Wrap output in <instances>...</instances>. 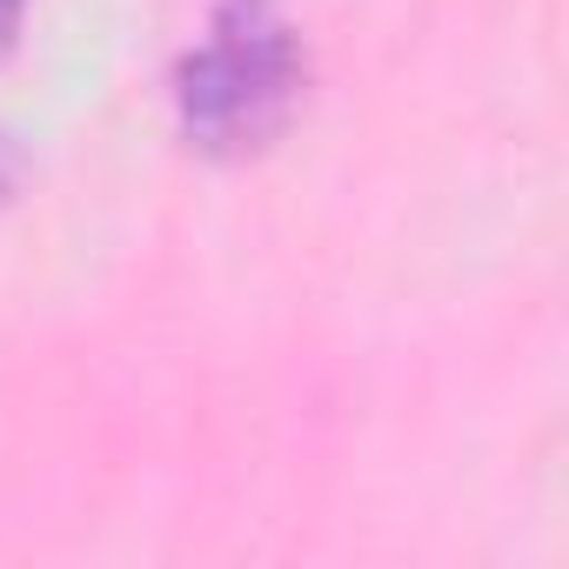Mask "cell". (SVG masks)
Segmentation results:
<instances>
[{"mask_svg":"<svg viewBox=\"0 0 569 569\" xmlns=\"http://www.w3.org/2000/svg\"><path fill=\"white\" fill-rule=\"evenodd\" d=\"M309 94V41L281 0H214L174 61V121L214 161L261 154Z\"/></svg>","mask_w":569,"mask_h":569,"instance_id":"6da1fadb","label":"cell"},{"mask_svg":"<svg viewBox=\"0 0 569 569\" xmlns=\"http://www.w3.org/2000/svg\"><path fill=\"white\" fill-rule=\"evenodd\" d=\"M28 14H34V0H0V61H8L28 34Z\"/></svg>","mask_w":569,"mask_h":569,"instance_id":"7a4b0ae2","label":"cell"},{"mask_svg":"<svg viewBox=\"0 0 569 569\" xmlns=\"http://www.w3.org/2000/svg\"><path fill=\"white\" fill-rule=\"evenodd\" d=\"M21 174H28V154L14 148V134H0V201H14Z\"/></svg>","mask_w":569,"mask_h":569,"instance_id":"3957f363","label":"cell"}]
</instances>
